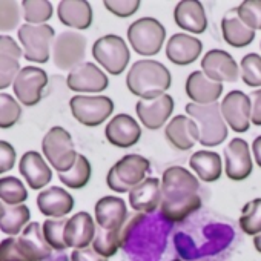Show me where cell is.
Masks as SVG:
<instances>
[{
	"mask_svg": "<svg viewBox=\"0 0 261 261\" xmlns=\"http://www.w3.org/2000/svg\"><path fill=\"white\" fill-rule=\"evenodd\" d=\"M189 166L198 175V178L206 183L217 181L223 172L221 157L220 154L212 152V151H198L192 154L189 160Z\"/></svg>",
	"mask_w": 261,
	"mask_h": 261,
	"instance_id": "4dcf8cb0",
	"label": "cell"
},
{
	"mask_svg": "<svg viewBox=\"0 0 261 261\" xmlns=\"http://www.w3.org/2000/svg\"><path fill=\"white\" fill-rule=\"evenodd\" d=\"M20 72V60L0 54V91L10 88Z\"/></svg>",
	"mask_w": 261,
	"mask_h": 261,
	"instance_id": "60d3db41",
	"label": "cell"
},
{
	"mask_svg": "<svg viewBox=\"0 0 261 261\" xmlns=\"http://www.w3.org/2000/svg\"><path fill=\"white\" fill-rule=\"evenodd\" d=\"M92 56L112 75H120L129 63L130 53L120 36L108 34L95 40L92 45Z\"/></svg>",
	"mask_w": 261,
	"mask_h": 261,
	"instance_id": "ba28073f",
	"label": "cell"
},
{
	"mask_svg": "<svg viewBox=\"0 0 261 261\" xmlns=\"http://www.w3.org/2000/svg\"><path fill=\"white\" fill-rule=\"evenodd\" d=\"M45 261H71V258L65 252H53Z\"/></svg>",
	"mask_w": 261,
	"mask_h": 261,
	"instance_id": "681fc988",
	"label": "cell"
},
{
	"mask_svg": "<svg viewBox=\"0 0 261 261\" xmlns=\"http://www.w3.org/2000/svg\"><path fill=\"white\" fill-rule=\"evenodd\" d=\"M250 105H252V117L250 121L255 126H261V89L253 91L250 95Z\"/></svg>",
	"mask_w": 261,
	"mask_h": 261,
	"instance_id": "7dc6e473",
	"label": "cell"
},
{
	"mask_svg": "<svg viewBox=\"0 0 261 261\" xmlns=\"http://www.w3.org/2000/svg\"><path fill=\"white\" fill-rule=\"evenodd\" d=\"M37 206L45 217L66 218V215L74 209V198L63 188L51 186L39 194Z\"/></svg>",
	"mask_w": 261,
	"mask_h": 261,
	"instance_id": "7402d4cb",
	"label": "cell"
},
{
	"mask_svg": "<svg viewBox=\"0 0 261 261\" xmlns=\"http://www.w3.org/2000/svg\"><path fill=\"white\" fill-rule=\"evenodd\" d=\"M20 23V5L13 0H0V33L14 31Z\"/></svg>",
	"mask_w": 261,
	"mask_h": 261,
	"instance_id": "f35d334b",
	"label": "cell"
},
{
	"mask_svg": "<svg viewBox=\"0 0 261 261\" xmlns=\"http://www.w3.org/2000/svg\"><path fill=\"white\" fill-rule=\"evenodd\" d=\"M42 151L45 159L59 174L68 172L79 157L71 134L62 126H54L48 130L42 140Z\"/></svg>",
	"mask_w": 261,
	"mask_h": 261,
	"instance_id": "5b68a950",
	"label": "cell"
},
{
	"mask_svg": "<svg viewBox=\"0 0 261 261\" xmlns=\"http://www.w3.org/2000/svg\"><path fill=\"white\" fill-rule=\"evenodd\" d=\"M22 117L20 103L10 94L0 92V129H11Z\"/></svg>",
	"mask_w": 261,
	"mask_h": 261,
	"instance_id": "8d00e7d4",
	"label": "cell"
},
{
	"mask_svg": "<svg viewBox=\"0 0 261 261\" xmlns=\"http://www.w3.org/2000/svg\"><path fill=\"white\" fill-rule=\"evenodd\" d=\"M224 121L235 133H246L250 127L252 105L250 98L241 91H230L220 103Z\"/></svg>",
	"mask_w": 261,
	"mask_h": 261,
	"instance_id": "7c38bea8",
	"label": "cell"
},
{
	"mask_svg": "<svg viewBox=\"0 0 261 261\" xmlns=\"http://www.w3.org/2000/svg\"><path fill=\"white\" fill-rule=\"evenodd\" d=\"M127 207L124 200L118 197H103L95 204V221L98 227L115 230L120 229L127 220Z\"/></svg>",
	"mask_w": 261,
	"mask_h": 261,
	"instance_id": "d4e9b609",
	"label": "cell"
},
{
	"mask_svg": "<svg viewBox=\"0 0 261 261\" xmlns=\"http://www.w3.org/2000/svg\"><path fill=\"white\" fill-rule=\"evenodd\" d=\"M95 223L94 218L88 212H77L71 218H68L65 227V241L68 247L72 249H85L92 244L95 238Z\"/></svg>",
	"mask_w": 261,
	"mask_h": 261,
	"instance_id": "ffe728a7",
	"label": "cell"
},
{
	"mask_svg": "<svg viewBox=\"0 0 261 261\" xmlns=\"http://www.w3.org/2000/svg\"><path fill=\"white\" fill-rule=\"evenodd\" d=\"M165 39L166 30L154 17L139 19L127 28V40L139 56H157L162 51Z\"/></svg>",
	"mask_w": 261,
	"mask_h": 261,
	"instance_id": "8992f818",
	"label": "cell"
},
{
	"mask_svg": "<svg viewBox=\"0 0 261 261\" xmlns=\"http://www.w3.org/2000/svg\"><path fill=\"white\" fill-rule=\"evenodd\" d=\"M203 51V43L188 34H174L166 43V57L178 66L194 63Z\"/></svg>",
	"mask_w": 261,
	"mask_h": 261,
	"instance_id": "603a6c76",
	"label": "cell"
},
{
	"mask_svg": "<svg viewBox=\"0 0 261 261\" xmlns=\"http://www.w3.org/2000/svg\"><path fill=\"white\" fill-rule=\"evenodd\" d=\"M23 46V57L28 62L46 63L49 60L51 46L56 40L54 28L49 25H22L17 31Z\"/></svg>",
	"mask_w": 261,
	"mask_h": 261,
	"instance_id": "52a82bcc",
	"label": "cell"
},
{
	"mask_svg": "<svg viewBox=\"0 0 261 261\" xmlns=\"http://www.w3.org/2000/svg\"><path fill=\"white\" fill-rule=\"evenodd\" d=\"M86 56V37L77 31L59 34L53 43V62L62 71H72L83 63Z\"/></svg>",
	"mask_w": 261,
	"mask_h": 261,
	"instance_id": "30bf717a",
	"label": "cell"
},
{
	"mask_svg": "<svg viewBox=\"0 0 261 261\" xmlns=\"http://www.w3.org/2000/svg\"><path fill=\"white\" fill-rule=\"evenodd\" d=\"M66 85L74 92H103L109 80L98 66L86 62L69 71Z\"/></svg>",
	"mask_w": 261,
	"mask_h": 261,
	"instance_id": "5bb4252c",
	"label": "cell"
},
{
	"mask_svg": "<svg viewBox=\"0 0 261 261\" xmlns=\"http://www.w3.org/2000/svg\"><path fill=\"white\" fill-rule=\"evenodd\" d=\"M16 149L11 143L0 140V174H5L11 171L16 165Z\"/></svg>",
	"mask_w": 261,
	"mask_h": 261,
	"instance_id": "ee69618b",
	"label": "cell"
},
{
	"mask_svg": "<svg viewBox=\"0 0 261 261\" xmlns=\"http://www.w3.org/2000/svg\"><path fill=\"white\" fill-rule=\"evenodd\" d=\"M69 108L79 123L95 127L112 115L114 101L106 95H74Z\"/></svg>",
	"mask_w": 261,
	"mask_h": 261,
	"instance_id": "9c48e42d",
	"label": "cell"
},
{
	"mask_svg": "<svg viewBox=\"0 0 261 261\" xmlns=\"http://www.w3.org/2000/svg\"><path fill=\"white\" fill-rule=\"evenodd\" d=\"M31 212L27 204L10 206L0 201V230L4 233L14 237L23 232V229L30 224Z\"/></svg>",
	"mask_w": 261,
	"mask_h": 261,
	"instance_id": "f546056e",
	"label": "cell"
},
{
	"mask_svg": "<svg viewBox=\"0 0 261 261\" xmlns=\"http://www.w3.org/2000/svg\"><path fill=\"white\" fill-rule=\"evenodd\" d=\"M91 174H92V169H91L89 160L85 155L79 154L75 165L68 172H60L59 180L69 189H82L89 183Z\"/></svg>",
	"mask_w": 261,
	"mask_h": 261,
	"instance_id": "1f68e13d",
	"label": "cell"
},
{
	"mask_svg": "<svg viewBox=\"0 0 261 261\" xmlns=\"http://www.w3.org/2000/svg\"><path fill=\"white\" fill-rule=\"evenodd\" d=\"M19 172L33 191L43 189L53 180V171L36 151H28L22 155L19 163Z\"/></svg>",
	"mask_w": 261,
	"mask_h": 261,
	"instance_id": "d6986e66",
	"label": "cell"
},
{
	"mask_svg": "<svg viewBox=\"0 0 261 261\" xmlns=\"http://www.w3.org/2000/svg\"><path fill=\"white\" fill-rule=\"evenodd\" d=\"M48 85V74L37 66H25L17 74L13 89L17 101L23 106H36L43 95V89Z\"/></svg>",
	"mask_w": 261,
	"mask_h": 261,
	"instance_id": "8fae6325",
	"label": "cell"
},
{
	"mask_svg": "<svg viewBox=\"0 0 261 261\" xmlns=\"http://www.w3.org/2000/svg\"><path fill=\"white\" fill-rule=\"evenodd\" d=\"M28 198V191L25 185L17 177L0 178V201L10 206L23 204Z\"/></svg>",
	"mask_w": 261,
	"mask_h": 261,
	"instance_id": "d6a6232c",
	"label": "cell"
},
{
	"mask_svg": "<svg viewBox=\"0 0 261 261\" xmlns=\"http://www.w3.org/2000/svg\"><path fill=\"white\" fill-rule=\"evenodd\" d=\"M226 175L233 181H241L252 174V157L247 142L243 139H233L224 149Z\"/></svg>",
	"mask_w": 261,
	"mask_h": 261,
	"instance_id": "e0dca14e",
	"label": "cell"
},
{
	"mask_svg": "<svg viewBox=\"0 0 261 261\" xmlns=\"http://www.w3.org/2000/svg\"><path fill=\"white\" fill-rule=\"evenodd\" d=\"M174 98L165 94L154 100H139L136 105V112L140 121L151 130L160 129L172 115Z\"/></svg>",
	"mask_w": 261,
	"mask_h": 261,
	"instance_id": "2e32d148",
	"label": "cell"
},
{
	"mask_svg": "<svg viewBox=\"0 0 261 261\" xmlns=\"http://www.w3.org/2000/svg\"><path fill=\"white\" fill-rule=\"evenodd\" d=\"M174 20L178 28L194 34H201L207 28L206 13L198 0H181L174 10Z\"/></svg>",
	"mask_w": 261,
	"mask_h": 261,
	"instance_id": "484cf974",
	"label": "cell"
},
{
	"mask_svg": "<svg viewBox=\"0 0 261 261\" xmlns=\"http://www.w3.org/2000/svg\"><path fill=\"white\" fill-rule=\"evenodd\" d=\"M162 183L155 177L145 178L129 192V204L139 214L154 212L162 204Z\"/></svg>",
	"mask_w": 261,
	"mask_h": 261,
	"instance_id": "44dd1931",
	"label": "cell"
},
{
	"mask_svg": "<svg viewBox=\"0 0 261 261\" xmlns=\"http://www.w3.org/2000/svg\"><path fill=\"white\" fill-rule=\"evenodd\" d=\"M149 169H151V163L148 159L137 154H129L120 159L109 169L106 183L109 189L118 194L130 192L146 178Z\"/></svg>",
	"mask_w": 261,
	"mask_h": 261,
	"instance_id": "277c9868",
	"label": "cell"
},
{
	"mask_svg": "<svg viewBox=\"0 0 261 261\" xmlns=\"http://www.w3.org/2000/svg\"><path fill=\"white\" fill-rule=\"evenodd\" d=\"M57 14L65 27L83 31L92 23V8L86 0H62L57 7Z\"/></svg>",
	"mask_w": 261,
	"mask_h": 261,
	"instance_id": "4316f807",
	"label": "cell"
},
{
	"mask_svg": "<svg viewBox=\"0 0 261 261\" xmlns=\"http://www.w3.org/2000/svg\"><path fill=\"white\" fill-rule=\"evenodd\" d=\"M171 72L169 69L151 59L139 60L133 65L126 75V86L140 100H154L171 88Z\"/></svg>",
	"mask_w": 261,
	"mask_h": 261,
	"instance_id": "7a4b0ae2",
	"label": "cell"
},
{
	"mask_svg": "<svg viewBox=\"0 0 261 261\" xmlns=\"http://www.w3.org/2000/svg\"><path fill=\"white\" fill-rule=\"evenodd\" d=\"M237 14L246 27L261 31V0H244L237 8Z\"/></svg>",
	"mask_w": 261,
	"mask_h": 261,
	"instance_id": "ab89813d",
	"label": "cell"
},
{
	"mask_svg": "<svg viewBox=\"0 0 261 261\" xmlns=\"http://www.w3.org/2000/svg\"><path fill=\"white\" fill-rule=\"evenodd\" d=\"M221 31L224 42L233 48H244L250 45L255 39V31L241 22L237 14V8L226 13L221 20Z\"/></svg>",
	"mask_w": 261,
	"mask_h": 261,
	"instance_id": "f1b7e54d",
	"label": "cell"
},
{
	"mask_svg": "<svg viewBox=\"0 0 261 261\" xmlns=\"http://www.w3.org/2000/svg\"><path fill=\"white\" fill-rule=\"evenodd\" d=\"M22 10L28 25H46L53 17V5L48 0H23Z\"/></svg>",
	"mask_w": 261,
	"mask_h": 261,
	"instance_id": "836d02e7",
	"label": "cell"
},
{
	"mask_svg": "<svg viewBox=\"0 0 261 261\" xmlns=\"http://www.w3.org/2000/svg\"><path fill=\"white\" fill-rule=\"evenodd\" d=\"M0 261H31L22 250L19 240L10 237L0 243Z\"/></svg>",
	"mask_w": 261,
	"mask_h": 261,
	"instance_id": "7bdbcfd3",
	"label": "cell"
},
{
	"mask_svg": "<svg viewBox=\"0 0 261 261\" xmlns=\"http://www.w3.org/2000/svg\"><path fill=\"white\" fill-rule=\"evenodd\" d=\"M68 218H48L42 224L43 237L46 243L51 246L56 252H65L68 249L65 241V227H66Z\"/></svg>",
	"mask_w": 261,
	"mask_h": 261,
	"instance_id": "e575fe53",
	"label": "cell"
},
{
	"mask_svg": "<svg viewBox=\"0 0 261 261\" xmlns=\"http://www.w3.org/2000/svg\"><path fill=\"white\" fill-rule=\"evenodd\" d=\"M71 261H108V258L97 253L92 247L74 249L71 253Z\"/></svg>",
	"mask_w": 261,
	"mask_h": 261,
	"instance_id": "bcb514c9",
	"label": "cell"
},
{
	"mask_svg": "<svg viewBox=\"0 0 261 261\" xmlns=\"http://www.w3.org/2000/svg\"><path fill=\"white\" fill-rule=\"evenodd\" d=\"M105 7L114 16L126 19L139 11L140 0H105Z\"/></svg>",
	"mask_w": 261,
	"mask_h": 261,
	"instance_id": "b9f144b4",
	"label": "cell"
},
{
	"mask_svg": "<svg viewBox=\"0 0 261 261\" xmlns=\"http://www.w3.org/2000/svg\"><path fill=\"white\" fill-rule=\"evenodd\" d=\"M241 79L247 86H261V56L250 53L241 60Z\"/></svg>",
	"mask_w": 261,
	"mask_h": 261,
	"instance_id": "74e56055",
	"label": "cell"
},
{
	"mask_svg": "<svg viewBox=\"0 0 261 261\" xmlns=\"http://www.w3.org/2000/svg\"><path fill=\"white\" fill-rule=\"evenodd\" d=\"M240 227L244 233L252 237L261 233V198H255L243 207Z\"/></svg>",
	"mask_w": 261,
	"mask_h": 261,
	"instance_id": "d590c367",
	"label": "cell"
},
{
	"mask_svg": "<svg viewBox=\"0 0 261 261\" xmlns=\"http://www.w3.org/2000/svg\"><path fill=\"white\" fill-rule=\"evenodd\" d=\"M186 95L197 105H212L223 94V83L206 77L203 71H194L186 80Z\"/></svg>",
	"mask_w": 261,
	"mask_h": 261,
	"instance_id": "cb8c5ba5",
	"label": "cell"
},
{
	"mask_svg": "<svg viewBox=\"0 0 261 261\" xmlns=\"http://www.w3.org/2000/svg\"><path fill=\"white\" fill-rule=\"evenodd\" d=\"M105 136L108 142L117 148H130L140 140L142 127L134 117L127 114H118L108 123Z\"/></svg>",
	"mask_w": 261,
	"mask_h": 261,
	"instance_id": "9a60e30c",
	"label": "cell"
},
{
	"mask_svg": "<svg viewBox=\"0 0 261 261\" xmlns=\"http://www.w3.org/2000/svg\"><path fill=\"white\" fill-rule=\"evenodd\" d=\"M198 191L200 183L188 169L168 168L162 177V215L172 223L183 221L201 207Z\"/></svg>",
	"mask_w": 261,
	"mask_h": 261,
	"instance_id": "6da1fadb",
	"label": "cell"
},
{
	"mask_svg": "<svg viewBox=\"0 0 261 261\" xmlns=\"http://www.w3.org/2000/svg\"><path fill=\"white\" fill-rule=\"evenodd\" d=\"M252 151H253V157H255L256 165L261 168V136H259V137H256V139L253 140Z\"/></svg>",
	"mask_w": 261,
	"mask_h": 261,
	"instance_id": "c3c4849f",
	"label": "cell"
},
{
	"mask_svg": "<svg viewBox=\"0 0 261 261\" xmlns=\"http://www.w3.org/2000/svg\"><path fill=\"white\" fill-rule=\"evenodd\" d=\"M186 112L200 129V145L214 148L227 139V124L221 114L220 103L212 105H186Z\"/></svg>",
	"mask_w": 261,
	"mask_h": 261,
	"instance_id": "3957f363",
	"label": "cell"
},
{
	"mask_svg": "<svg viewBox=\"0 0 261 261\" xmlns=\"http://www.w3.org/2000/svg\"><path fill=\"white\" fill-rule=\"evenodd\" d=\"M165 136L175 149L189 151L197 142H200V129L191 117L177 115L168 123Z\"/></svg>",
	"mask_w": 261,
	"mask_h": 261,
	"instance_id": "ac0fdd59",
	"label": "cell"
},
{
	"mask_svg": "<svg viewBox=\"0 0 261 261\" xmlns=\"http://www.w3.org/2000/svg\"><path fill=\"white\" fill-rule=\"evenodd\" d=\"M17 240H19V244H20L23 253L31 261H45L53 253L51 246L46 243V240L43 237L42 226L37 221L30 223L23 229L20 238H17Z\"/></svg>",
	"mask_w": 261,
	"mask_h": 261,
	"instance_id": "83f0119b",
	"label": "cell"
},
{
	"mask_svg": "<svg viewBox=\"0 0 261 261\" xmlns=\"http://www.w3.org/2000/svg\"><path fill=\"white\" fill-rule=\"evenodd\" d=\"M253 246L261 253V233H258L256 237H253Z\"/></svg>",
	"mask_w": 261,
	"mask_h": 261,
	"instance_id": "f907efd6",
	"label": "cell"
},
{
	"mask_svg": "<svg viewBox=\"0 0 261 261\" xmlns=\"http://www.w3.org/2000/svg\"><path fill=\"white\" fill-rule=\"evenodd\" d=\"M0 54H5V56H10V57L20 60L23 56V51L20 49L19 43H16V40L13 37L0 36Z\"/></svg>",
	"mask_w": 261,
	"mask_h": 261,
	"instance_id": "f6af8a7d",
	"label": "cell"
},
{
	"mask_svg": "<svg viewBox=\"0 0 261 261\" xmlns=\"http://www.w3.org/2000/svg\"><path fill=\"white\" fill-rule=\"evenodd\" d=\"M174 261H180V259H174Z\"/></svg>",
	"mask_w": 261,
	"mask_h": 261,
	"instance_id": "816d5d0a",
	"label": "cell"
},
{
	"mask_svg": "<svg viewBox=\"0 0 261 261\" xmlns=\"http://www.w3.org/2000/svg\"><path fill=\"white\" fill-rule=\"evenodd\" d=\"M201 71L217 83H233L238 80L240 68L235 59L223 49H211L201 59Z\"/></svg>",
	"mask_w": 261,
	"mask_h": 261,
	"instance_id": "4fadbf2b",
	"label": "cell"
}]
</instances>
